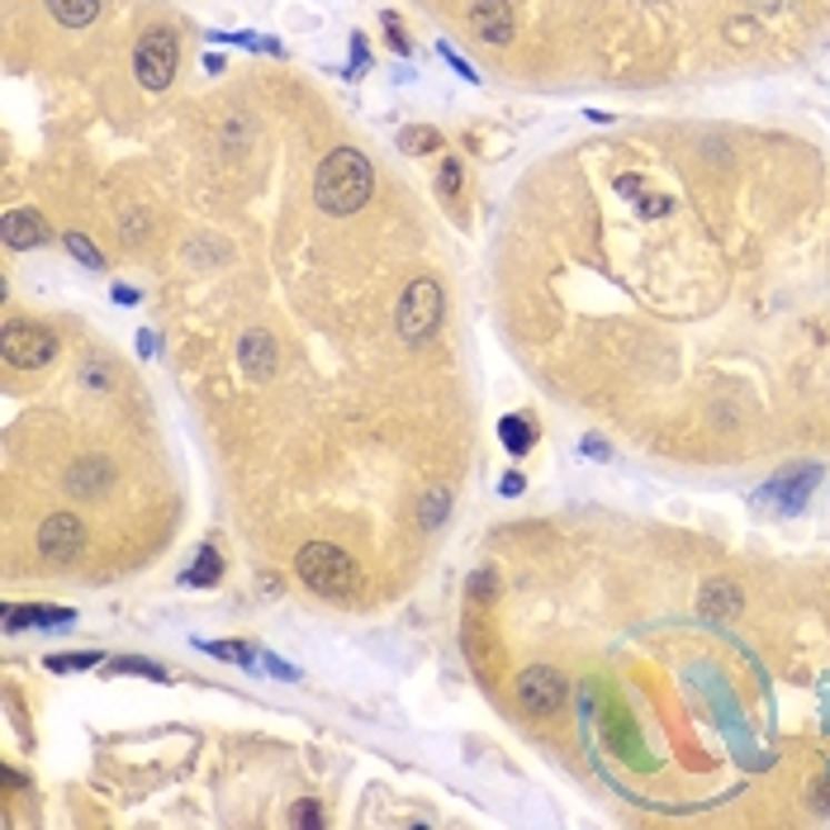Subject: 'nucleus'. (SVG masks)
<instances>
[{"mask_svg": "<svg viewBox=\"0 0 830 830\" xmlns=\"http://www.w3.org/2000/svg\"><path fill=\"white\" fill-rule=\"evenodd\" d=\"M96 656H52L48 669H58V674H67V669H91Z\"/></svg>", "mask_w": 830, "mask_h": 830, "instance_id": "393cba45", "label": "nucleus"}, {"mask_svg": "<svg viewBox=\"0 0 830 830\" xmlns=\"http://www.w3.org/2000/svg\"><path fill=\"white\" fill-rule=\"evenodd\" d=\"M437 328H441V286L432 276H418L399 299V338L428 342Z\"/></svg>", "mask_w": 830, "mask_h": 830, "instance_id": "20e7f679", "label": "nucleus"}, {"mask_svg": "<svg viewBox=\"0 0 830 830\" xmlns=\"http://www.w3.org/2000/svg\"><path fill=\"white\" fill-rule=\"evenodd\" d=\"M451 513V489H428V499H422V527H428V532H437L441 527V518Z\"/></svg>", "mask_w": 830, "mask_h": 830, "instance_id": "a211bd4d", "label": "nucleus"}, {"mask_svg": "<svg viewBox=\"0 0 830 830\" xmlns=\"http://www.w3.org/2000/svg\"><path fill=\"white\" fill-rule=\"evenodd\" d=\"M0 242L10 247V252H29V247H43L52 242V228L39 209H10L6 214V228H0Z\"/></svg>", "mask_w": 830, "mask_h": 830, "instance_id": "1a4fd4ad", "label": "nucleus"}, {"mask_svg": "<svg viewBox=\"0 0 830 830\" xmlns=\"http://www.w3.org/2000/svg\"><path fill=\"white\" fill-rule=\"evenodd\" d=\"M518 698H522V708L532 712V717H551L564 708V698H570V683H564L560 669L551 664H532L527 674L518 679Z\"/></svg>", "mask_w": 830, "mask_h": 830, "instance_id": "423d86ee", "label": "nucleus"}, {"mask_svg": "<svg viewBox=\"0 0 830 830\" xmlns=\"http://www.w3.org/2000/svg\"><path fill=\"white\" fill-rule=\"evenodd\" d=\"M62 242H67V252H72V257L81 261V267H86V271H104V257L96 252V242H91V238H86V233H77V228H72V233H67Z\"/></svg>", "mask_w": 830, "mask_h": 830, "instance_id": "6ab92c4d", "label": "nucleus"}, {"mask_svg": "<svg viewBox=\"0 0 830 830\" xmlns=\"http://www.w3.org/2000/svg\"><path fill=\"white\" fill-rule=\"evenodd\" d=\"M466 593H470V603H480V598H493V593H499V574H493V570H474Z\"/></svg>", "mask_w": 830, "mask_h": 830, "instance_id": "5701e85b", "label": "nucleus"}, {"mask_svg": "<svg viewBox=\"0 0 830 830\" xmlns=\"http://www.w3.org/2000/svg\"><path fill=\"white\" fill-rule=\"evenodd\" d=\"M503 493H508V499H518V493H522V474H503V484H499Z\"/></svg>", "mask_w": 830, "mask_h": 830, "instance_id": "c756f323", "label": "nucleus"}, {"mask_svg": "<svg viewBox=\"0 0 830 830\" xmlns=\"http://www.w3.org/2000/svg\"><path fill=\"white\" fill-rule=\"evenodd\" d=\"M204 650H209V656H219V660H233V664H247V669H252V664H257V656H252V646H247V641H209Z\"/></svg>", "mask_w": 830, "mask_h": 830, "instance_id": "412c9836", "label": "nucleus"}, {"mask_svg": "<svg viewBox=\"0 0 830 830\" xmlns=\"http://www.w3.org/2000/svg\"><path fill=\"white\" fill-rule=\"evenodd\" d=\"M641 176H617V196H627V200H636V196H641Z\"/></svg>", "mask_w": 830, "mask_h": 830, "instance_id": "cd10ccee", "label": "nucleus"}, {"mask_svg": "<svg viewBox=\"0 0 830 830\" xmlns=\"http://www.w3.org/2000/svg\"><path fill=\"white\" fill-rule=\"evenodd\" d=\"M114 480V466L104 461V456H86L81 466H72V474H67V484H72V493H86V499H96V493Z\"/></svg>", "mask_w": 830, "mask_h": 830, "instance_id": "f8f14e48", "label": "nucleus"}, {"mask_svg": "<svg viewBox=\"0 0 830 830\" xmlns=\"http://www.w3.org/2000/svg\"><path fill=\"white\" fill-rule=\"evenodd\" d=\"M0 357L14 370H39L58 357V338L39 323H6V332H0Z\"/></svg>", "mask_w": 830, "mask_h": 830, "instance_id": "39448f33", "label": "nucleus"}, {"mask_svg": "<svg viewBox=\"0 0 830 830\" xmlns=\"http://www.w3.org/2000/svg\"><path fill=\"white\" fill-rule=\"evenodd\" d=\"M399 148L403 152H437L441 148V133L437 129H422V123H418V129H403L399 133Z\"/></svg>", "mask_w": 830, "mask_h": 830, "instance_id": "aec40b11", "label": "nucleus"}, {"mask_svg": "<svg viewBox=\"0 0 830 830\" xmlns=\"http://www.w3.org/2000/svg\"><path fill=\"white\" fill-rule=\"evenodd\" d=\"M441 58H447V62L456 67V72H461V77H466V81H480V77H474V67H470V62L461 58V52H451V43H441Z\"/></svg>", "mask_w": 830, "mask_h": 830, "instance_id": "bb28decb", "label": "nucleus"}, {"mask_svg": "<svg viewBox=\"0 0 830 830\" xmlns=\"http://www.w3.org/2000/svg\"><path fill=\"white\" fill-rule=\"evenodd\" d=\"M176 62H181V43H176L171 29H148L133 48V77L143 91H167L171 77H176Z\"/></svg>", "mask_w": 830, "mask_h": 830, "instance_id": "7ed1b4c3", "label": "nucleus"}, {"mask_svg": "<svg viewBox=\"0 0 830 830\" xmlns=\"http://www.w3.org/2000/svg\"><path fill=\"white\" fill-rule=\"evenodd\" d=\"M48 10L62 29H86V24H96L100 0H48Z\"/></svg>", "mask_w": 830, "mask_h": 830, "instance_id": "dca6fc26", "label": "nucleus"}, {"mask_svg": "<svg viewBox=\"0 0 830 830\" xmlns=\"http://www.w3.org/2000/svg\"><path fill=\"white\" fill-rule=\"evenodd\" d=\"M759 6H783V0H759Z\"/></svg>", "mask_w": 830, "mask_h": 830, "instance_id": "f704fd0d", "label": "nucleus"}, {"mask_svg": "<svg viewBox=\"0 0 830 830\" xmlns=\"http://www.w3.org/2000/svg\"><path fill=\"white\" fill-rule=\"evenodd\" d=\"M290 821H294V826H323V817H318L313 802H299V807L290 811Z\"/></svg>", "mask_w": 830, "mask_h": 830, "instance_id": "a878e982", "label": "nucleus"}, {"mask_svg": "<svg viewBox=\"0 0 830 830\" xmlns=\"http://www.w3.org/2000/svg\"><path fill=\"white\" fill-rule=\"evenodd\" d=\"M466 24L480 43H493V48L513 43V10H508V0H470Z\"/></svg>", "mask_w": 830, "mask_h": 830, "instance_id": "6e6552de", "label": "nucleus"}, {"mask_svg": "<svg viewBox=\"0 0 830 830\" xmlns=\"http://www.w3.org/2000/svg\"><path fill=\"white\" fill-rule=\"evenodd\" d=\"M104 669H110V674H143V679H157V683L167 679V669L152 664V660H110Z\"/></svg>", "mask_w": 830, "mask_h": 830, "instance_id": "4be33fe9", "label": "nucleus"}, {"mask_svg": "<svg viewBox=\"0 0 830 830\" xmlns=\"http://www.w3.org/2000/svg\"><path fill=\"white\" fill-rule=\"evenodd\" d=\"M39 551H43V560H52V564H72V560L86 551V527H81V518H72V513H52V518L39 527Z\"/></svg>", "mask_w": 830, "mask_h": 830, "instance_id": "0eeeda50", "label": "nucleus"}, {"mask_svg": "<svg viewBox=\"0 0 830 830\" xmlns=\"http://www.w3.org/2000/svg\"><path fill=\"white\" fill-rule=\"evenodd\" d=\"M294 570H299V584H309L323 598H351L361 584L357 560H351L347 551H338V546H328V541H309L304 551H299Z\"/></svg>", "mask_w": 830, "mask_h": 830, "instance_id": "f03ea898", "label": "nucleus"}, {"mask_svg": "<svg viewBox=\"0 0 830 830\" xmlns=\"http://www.w3.org/2000/svg\"><path fill=\"white\" fill-rule=\"evenodd\" d=\"M584 451H593L598 461H603V456H608V441H598V437H584Z\"/></svg>", "mask_w": 830, "mask_h": 830, "instance_id": "7c9ffc66", "label": "nucleus"}, {"mask_svg": "<svg viewBox=\"0 0 830 830\" xmlns=\"http://www.w3.org/2000/svg\"><path fill=\"white\" fill-rule=\"evenodd\" d=\"M708 617H736L740 608H746V598H740L736 584H727V579H717V584L702 589V603H698Z\"/></svg>", "mask_w": 830, "mask_h": 830, "instance_id": "2eb2a0df", "label": "nucleus"}, {"mask_svg": "<svg viewBox=\"0 0 830 830\" xmlns=\"http://www.w3.org/2000/svg\"><path fill=\"white\" fill-rule=\"evenodd\" d=\"M821 480V470L817 466H802L798 474H783V480H773L764 493H779V503L783 508H802V499H807V489Z\"/></svg>", "mask_w": 830, "mask_h": 830, "instance_id": "ddd939ff", "label": "nucleus"}, {"mask_svg": "<svg viewBox=\"0 0 830 830\" xmlns=\"http://www.w3.org/2000/svg\"><path fill=\"white\" fill-rule=\"evenodd\" d=\"M811 807H817V811H830V779H821L817 788H811Z\"/></svg>", "mask_w": 830, "mask_h": 830, "instance_id": "c85d7f7f", "label": "nucleus"}, {"mask_svg": "<svg viewBox=\"0 0 830 830\" xmlns=\"http://www.w3.org/2000/svg\"><path fill=\"white\" fill-rule=\"evenodd\" d=\"M219 570H223V556L214 551V546H200V556H196V564L186 570V584H200V589H209L219 579Z\"/></svg>", "mask_w": 830, "mask_h": 830, "instance_id": "f3484780", "label": "nucleus"}, {"mask_svg": "<svg viewBox=\"0 0 830 830\" xmlns=\"http://www.w3.org/2000/svg\"><path fill=\"white\" fill-rule=\"evenodd\" d=\"M664 209H669V200H646V204H641V214L656 219V214H664Z\"/></svg>", "mask_w": 830, "mask_h": 830, "instance_id": "2f4dec72", "label": "nucleus"}, {"mask_svg": "<svg viewBox=\"0 0 830 830\" xmlns=\"http://www.w3.org/2000/svg\"><path fill=\"white\" fill-rule=\"evenodd\" d=\"M138 351H143V357H152V351H157V338H152V332H138Z\"/></svg>", "mask_w": 830, "mask_h": 830, "instance_id": "473e14b6", "label": "nucleus"}, {"mask_svg": "<svg viewBox=\"0 0 830 830\" xmlns=\"http://www.w3.org/2000/svg\"><path fill=\"white\" fill-rule=\"evenodd\" d=\"M437 186H441V196H456V190H461V162H456V157H447V162H441Z\"/></svg>", "mask_w": 830, "mask_h": 830, "instance_id": "b1692460", "label": "nucleus"}, {"mask_svg": "<svg viewBox=\"0 0 830 830\" xmlns=\"http://www.w3.org/2000/svg\"><path fill=\"white\" fill-rule=\"evenodd\" d=\"M370 190H376V167L357 148H332L313 171V204L323 214H357L366 209Z\"/></svg>", "mask_w": 830, "mask_h": 830, "instance_id": "f257e3e1", "label": "nucleus"}, {"mask_svg": "<svg viewBox=\"0 0 830 830\" xmlns=\"http://www.w3.org/2000/svg\"><path fill=\"white\" fill-rule=\"evenodd\" d=\"M77 622L72 608H33V603H10L6 608V631H20V627H67Z\"/></svg>", "mask_w": 830, "mask_h": 830, "instance_id": "9b49d317", "label": "nucleus"}, {"mask_svg": "<svg viewBox=\"0 0 830 830\" xmlns=\"http://www.w3.org/2000/svg\"><path fill=\"white\" fill-rule=\"evenodd\" d=\"M114 299H119V304H133L138 290H133V286H114Z\"/></svg>", "mask_w": 830, "mask_h": 830, "instance_id": "72a5a7b5", "label": "nucleus"}, {"mask_svg": "<svg viewBox=\"0 0 830 830\" xmlns=\"http://www.w3.org/2000/svg\"><path fill=\"white\" fill-rule=\"evenodd\" d=\"M499 441H503V447L513 451V456H527V451L537 447V422L527 418V413H508V418L499 422Z\"/></svg>", "mask_w": 830, "mask_h": 830, "instance_id": "4468645a", "label": "nucleus"}, {"mask_svg": "<svg viewBox=\"0 0 830 830\" xmlns=\"http://www.w3.org/2000/svg\"><path fill=\"white\" fill-rule=\"evenodd\" d=\"M238 361L247 370V380H271L276 376V342L271 332H247L238 347Z\"/></svg>", "mask_w": 830, "mask_h": 830, "instance_id": "9d476101", "label": "nucleus"}]
</instances>
